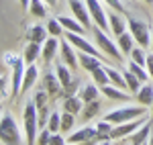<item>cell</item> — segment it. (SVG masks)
I'll return each instance as SVG.
<instances>
[{"instance_id":"9c48e42d","label":"cell","mask_w":153,"mask_h":145,"mask_svg":"<svg viewBox=\"0 0 153 145\" xmlns=\"http://www.w3.org/2000/svg\"><path fill=\"white\" fill-rule=\"evenodd\" d=\"M143 123H145V117L141 119H135V121H127V123H120V125H114L112 127V133H110V139H123V137H129L133 135L139 127H141Z\"/></svg>"},{"instance_id":"f35d334b","label":"cell","mask_w":153,"mask_h":145,"mask_svg":"<svg viewBox=\"0 0 153 145\" xmlns=\"http://www.w3.org/2000/svg\"><path fill=\"white\" fill-rule=\"evenodd\" d=\"M98 109H100V100H92V102H86V106L82 109V112H84L86 119H90V117H94L96 112H98Z\"/></svg>"},{"instance_id":"30bf717a","label":"cell","mask_w":153,"mask_h":145,"mask_svg":"<svg viewBox=\"0 0 153 145\" xmlns=\"http://www.w3.org/2000/svg\"><path fill=\"white\" fill-rule=\"evenodd\" d=\"M68 2H70V10L74 12V19H78L86 29H90L92 27V16H90L86 0H68Z\"/></svg>"},{"instance_id":"60d3db41","label":"cell","mask_w":153,"mask_h":145,"mask_svg":"<svg viewBox=\"0 0 153 145\" xmlns=\"http://www.w3.org/2000/svg\"><path fill=\"white\" fill-rule=\"evenodd\" d=\"M63 92H65V96H76V92H78V80L70 82V84L63 88Z\"/></svg>"},{"instance_id":"d6a6232c","label":"cell","mask_w":153,"mask_h":145,"mask_svg":"<svg viewBox=\"0 0 153 145\" xmlns=\"http://www.w3.org/2000/svg\"><path fill=\"white\" fill-rule=\"evenodd\" d=\"M47 129L51 133L61 131V115H57V112H51V115H49L47 117Z\"/></svg>"},{"instance_id":"7c38bea8","label":"cell","mask_w":153,"mask_h":145,"mask_svg":"<svg viewBox=\"0 0 153 145\" xmlns=\"http://www.w3.org/2000/svg\"><path fill=\"white\" fill-rule=\"evenodd\" d=\"M59 53H61V59L68 68H78L80 65V57L76 55V47L71 45L68 39H61V47H59Z\"/></svg>"},{"instance_id":"ffe728a7","label":"cell","mask_w":153,"mask_h":145,"mask_svg":"<svg viewBox=\"0 0 153 145\" xmlns=\"http://www.w3.org/2000/svg\"><path fill=\"white\" fill-rule=\"evenodd\" d=\"M78 57H80V65H82L86 72H90V74L102 65V63H100V57L90 55V53H82V51H80V55H78Z\"/></svg>"},{"instance_id":"ba28073f","label":"cell","mask_w":153,"mask_h":145,"mask_svg":"<svg viewBox=\"0 0 153 145\" xmlns=\"http://www.w3.org/2000/svg\"><path fill=\"white\" fill-rule=\"evenodd\" d=\"M96 141H98V131H96V127H82L80 131L68 135V143H74V145H80V143L94 145Z\"/></svg>"},{"instance_id":"7402d4cb","label":"cell","mask_w":153,"mask_h":145,"mask_svg":"<svg viewBox=\"0 0 153 145\" xmlns=\"http://www.w3.org/2000/svg\"><path fill=\"white\" fill-rule=\"evenodd\" d=\"M135 96H137V100H139V104L151 106V102H153V86L151 84H143Z\"/></svg>"},{"instance_id":"5b68a950","label":"cell","mask_w":153,"mask_h":145,"mask_svg":"<svg viewBox=\"0 0 153 145\" xmlns=\"http://www.w3.org/2000/svg\"><path fill=\"white\" fill-rule=\"evenodd\" d=\"M92 35H94V41L96 45L104 51L108 57H112V59H123V51L118 49V45H114L108 37H106V31L104 29H100V27H92Z\"/></svg>"},{"instance_id":"74e56055","label":"cell","mask_w":153,"mask_h":145,"mask_svg":"<svg viewBox=\"0 0 153 145\" xmlns=\"http://www.w3.org/2000/svg\"><path fill=\"white\" fill-rule=\"evenodd\" d=\"M71 127H74V112H63L61 115V133H68L71 131Z\"/></svg>"},{"instance_id":"484cf974","label":"cell","mask_w":153,"mask_h":145,"mask_svg":"<svg viewBox=\"0 0 153 145\" xmlns=\"http://www.w3.org/2000/svg\"><path fill=\"white\" fill-rule=\"evenodd\" d=\"M63 109L68 110V112H80L84 109V100L78 96H65V102H63Z\"/></svg>"},{"instance_id":"5bb4252c","label":"cell","mask_w":153,"mask_h":145,"mask_svg":"<svg viewBox=\"0 0 153 145\" xmlns=\"http://www.w3.org/2000/svg\"><path fill=\"white\" fill-rule=\"evenodd\" d=\"M108 25H110V31H112L117 37L123 35V33L127 31V27H129V23L123 19V14H120V12H117V10L108 14Z\"/></svg>"},{"instance_id":"83f0119b","label":"cell","mask_w":153,"mask_h":145,"mask_svg":"<svg viewBox=\"0 0 153 145\" xmlns=\"http://www.w3.org/2000/svg\"><path fill=\"white\" fill-rule=\"evenodd\" d=\"M29 12H31L33 16H37V19H43V16L47 14V4H45L43 0H31Z\"/></svg>"},{"instance_id":"8fae6325","label":"cell","mask_w":153,"mask_h":145,"mask_svg":"<svg viewBox=\"0 0 153 145\" xmlns=\"http://www.w3.org/2000/svg\"><path fill=\"white\" fill-rule=\"evenodd\" d=\"M65 39L70 41L74 47L78 49V51H82V53H90V55H96V57H100V53L96 51V47L88 41V39H84L80 33H71V31H65Z\"/></svg>"},{"instance_id":"ab89813d","label":"cell","mask_w":153,"mask_h":145,"mask_svg":"<svg viewBox=\"0 0 153 145\" xmlns=\"http://www.w3.org/2000/svg\"><path fill=\"white\" fill-rule=\"evenodd\" d=\"M51 131L49 129H43L41 133H39V137H37V145H49V141H51Z\"/></svg>"},{"instance_id":"1f68e13d","label":"cell","mask_w":153,"mask_h":145,"mask_svg":"<svg viewBox=\"0 0 153 145\" xmlns=\"http://www.w3.org/2000/svg\"><path fill=\"white\" fill-rule=\"evenodd\" d=\"M129 70L135 74V76H137L141 82H147V78H149V72H147V68H145V65H139L137 61H131V63H129Z\"/></svg>"},{"instance_id":"d4e9b609","label":"cell","mask_w":153,"mask_h":145,"mask_svg":"<svg viewBox=\"0 0 153 145\" xmlns=\"http://www.w3.org/2000/svg\"><path fill=\"white\" fill-rule=\"evenodd\" d=\"M102 90H98V84H86L82 94H80V98H82L84 102H92V100H98V94Z\"/></svg>"},{"instance_id":"11a10c76","label":"cell","mask_w":153,"mask_h":145,"mask_svg":"<svg viewBox=\"0 0 153 145\" xmlns=\"http://www.w3.org/2000/svg\"><path fill=\"white\" fill-rule=\"evenodd\" d=\"M143 145H147V143H143Z\"/></svg>"},{"instance_id":"bcb514c9","label":"cell","mask_w":153,"mask_h":145,"mask_svg":"<svg viewBox=\"0 0 153 145\" xmlns=\"http://www.w3.org/2000/svg\"><path fill=\"white\" fill-rule=\"evenodd\" d=\"M43 2H45L47 6H55V4H57V0H43Z\"/></svg>"},{"instance_id":"4fadbf2b","label":"cell","mask_w":153,"mask_h":145,"mask_svg":"<svg viewBox=\"0 0 153 145\" xmlns=\"http://www.w3.org/2000/svg\"><path fill=\"white\" fill-rule=\"evenodd\" d=\"M59 47H61V41H57V37H49L47 41L43 43V51H41L43 61H45V63H49V61L57 55V49Z\"/></svg>"},{"instance_id":"d6986e66","label":"cell","mask_w":153,"mask_h":145,"mask_svg":"<svg viewBox=\"0 0 153 145\" xmlns=\"http://www.w3.org/2000/svg\"><path fill=\"white\" fill-rule=\"evenodd\" d=\"M41 51H43L41 43H33V41H29V43L25 45V51H23L25 63H27V65H31V63H33V61L41 55Z\"/></svg>"},{"instance_id":"6da1fadb","label":"cell","mask_w":153,"mask_h":145,"mask_svg":"<svg viewBox=\"0 0 153 145\" xmlns=\"http://www.w3.org/2000/svg\"><path fill=\"white\" fill-rule=\"evenodd\" d=\"M4 63H8L12 68V84H10V96L16 98L23 90V76H25V57L23 55H12V53H4Z\"/></svg>"},{"instance_id":"ac0fdd59","label":"cell","mask_w":153,"mask_h":145,"mask_svg":"<svg viewBox=\"0 0 153 145\" xmlns=\"http://www.w3.org/2000/svg\"><path fill=\"white\" fill-rule=\"evenodd\" d=\"M135 43H137V41H135V37L131 35V31L129 33L125 31V33L118 35V39H117V45H118V49L123 51V55H131V51L135 49Z\"/></svg>"},{"instance_id":"277c9868","label":"cell","mask_w":153,"mask_h":145,"mask_svg":"<svg viewBox=\"0 0 153 145\" xmlns=\"http://www.w3.org/2000/svg\"><path fill=\"white\" fill-rule=\"evenodd\" d=\"M147 115V110L143 104L139 106H120V109H114L106 115L104 119L112 125H120V123H127V121H135V119H141Z\"/></svg>"},{"instance_id":"7dc6e473","label":"cell","mask_w":153,"mask_h":145,"mask_svg":"<svg viewBox=\"0 0 153 145\" xmlns=\"http://www.w3.org/2000/svg\"><path fill=\"white\" fill-rule=\"evenodd\" d=\"M21 4H23V6H29V4H31V0H21Z\"/></svg>"},{"instance_id":"681fc988","label":"cell","mask_w":153,"mask_h":145,"mask_svg":"<svg viewBox=\"0 0 153 145\" xmlns=\"http://www.w3.org/2000/svg\"><path fill=\"white\" fill-rule=\"evenodd\" d=\"M151 49H153V27H151Z\"/></svg>"},{"instance_id":"7a4b0ae2","label":"cell","mask_w":153,"mask_h":145,"mask_svg":"<svg viewBox=\"0 0 153 145\" xmlns=\"http://www.w3.org/2000/svg\"><path fill=\"white\" fill-rule=\"evenodd\" d=\"M23 125H25V139H27V145H35L37 127H39V109H37L35 102H27V104H25Z\"/></svg>"},{"instance_id":"816d5d0a","label":"cell","mask_w":153,"mask_h":145,"mask_svg":"<svg viewBox=\"0 0 153 145\" xmlns=\"http://www.w3.org/2000/svg\"><path fill=\"white\" fill-rule=\"evenodd\" d=\"M143 2H147V4H153V0H143Z\"/></svg>"},{"instance_id":"f5cc1de1","label":"cell","mask_w":153,"mask_h":145,"mask_svg":"<svg viewBox=\"0 0 153 145\" xmlns=\"http://www.w3.org/2000/svg\"><path fill=\"white\" fill-rule=\"evenodd\" d=\"M151 117H153V102H151Z\"/></svg>"},{"instance_id":"db71d44e","label":"cell","mask_w":153,"mask_h":145,"mask_svg":"<svg viewBox=\"0 0 153 145\" xmlns=\"http://www.w3.org/2000/svg\"><path fill=\"white\" fill-rule=\"evenodd\" d=\"M70 145H74V143H70ZM84 145H90V143H84Z\"/></svg>"},{"instance_id":"b9f144b4","label":"cell","mask_w":153,"mask_h":145,"mask_svg":"<svg viewBox=\"0 0 153 145\" xmlns=\"http://www.w3.org/2000/svg\"><path fill=\"white\" fill-rule=\"evenodd\" d=\"M68 143V139H63L59 133H53L51 135V141H49V145H65Z\"/></svg>"},{"instance_id":"f546056e","label":"cell","mask_w":153,"mask_h":145,"mask_svg":"<svg viewBox=\"0 0 153 145\" xmlns=\"http://www.w3.org/2000/svg\"><path fill=\"white\" fill-rule=\"evenodd\" d=\"M92 80H94V84H98L100 88L106 84H110V78H108V72H106V68H98V70H94L92 72Z\"/></svg>"},{"instance_id":"3957f363","label":"cell","mask_w":153,"mask_h":145,"mask_svg":"<svg viewBox=\"0 0 153 145\" xmlns=\"http://www.w3.org/2000/svg\"><path fill=\"white\" fill-rule=\"evenodd\" d=\"M0 139L4 145H23V133L19 131V125L12 119V115H2L0 119Z\"/></svg>"},{"instance_id":"4dcf8cb0","label":"cell","mask_w":153,"mask_h":145,"mask_svg":"<svg viewBox=\"0 0 153 145\" xmlns=\"http://www.w3.org/2000/svg\"><path fill=\"white\" fill-rule=\"evenodd\" d=\"M106 72H108V78H110V84H114L117 88H127V82H125V76L112 68L106 65Z\"/></svg>"},{"instance_id":"8d00e7d4","label":"cell","mask_w":153,"mask_h":145,"mask_svg":"<svg viewBox=\"0 0 153 145\" xmlns=\"http://www.w3.org/2000/svg\"><path fill=\"white\" fill-rule=\"evenodd\" d=\"M47 92L45 90H39L35 94V98H33V102L37 104V109H39V112H41V117H43V112H45V100H47Z\"/></svg>"},{"instance_id":"52a82bcc","label":"cell","mask_w":153,"mask_h":145,"mask_svg":"<svg viewBox=\"0 0 153 145\" xmlns=\"http://www.w3.org/2000/svg\"><path fill=\"white\" fill-rule=\"evenodd\" d=\"M86 4H88V10H90V16H92V21H94L96 27H100V29H110V25H108V16H106L104 12V6H102V2L100 0H86Z\"/></svg>"},{"instance_id":"d590c367","label":"cell","mask_w":153,"mask_h":145,"mask_svg":"<svg viewBox=\"0 0 153 145\" xmlns=\"http://www.w3.org/2000/svg\"><path fill=\"white\" fill-rule=\"evenodd\" d=\"M47 31H49V35H51V37H61V35H65V29H63V25L59 23V21H49Z\"/></svg>"},{"instance_id":"7bdbcfd3","label":"cell","mask_w":153,"mask_h":145,"mask_svg":"<svg viewBox=\"0 0 153 145\" xmlns=\"http://www.w3.org/2000/svg\"><path fill=\"white\" fill-rule=\"evenodd\" d=\"M104 2L108 4V6H110V8H112V10H117V12H123V10H125L120 0H104Z\"/></svg>"},{"instance_id":"e575fe53","label":"cell","mask_w":153,"mask_h":145,"mask_svg":"<svg viewBox=\"0 0 153 145\" xmlns=\"http://www.w3.org/2000/svg\"><path fill=\"white\" fill-rule=\"evenodd\" d=\"M131 61H137L139 65H147V55H145V47H135L131 51Z\"/></svg>"},{"instance_id":"8992f818","label":"cell","mask_w":153,"mask_h":145,"mask_svg":"<svg viewBox=\"0 0 153 145\" xmlns=\"http://www.w3.org/2000/svg\"><path fill=\"white\" fill-rule=\"evenodd\" d=\"M129 31L141 47L151 45V29L147 27V23H143L139 19H129Z\"/></svg>"},{"instance_id":"c3c4849f","label":"cell","mask_w":153,"mask_h":145,"mask_svg":"<svg viewBox=\"0 0 153 145\" xmlns=\"http://www.w3.org/2000/svg\"><path fill=\"white\" fill-rule=\"evenodd\" d=\"M147 145H153V131H151V137H149V141H147Z\"/></svg>"},{"instance_id":"2e32d148","label":"cell","mask_w":153,"mask_h":145,"mask_svg":"<svg viewBox=\"0 0 153 145\" xmlns=\"http://www.w3.org/2000/svg\"><path fill=\"white\" fill-rule=\"evenodd\" d=\"M61 82L57 80V74H45V92L49 94V98H57V94H61Z\"/></svg>"},{"instance_id":"4316f807","label":"cell","mask_w":153,"mask_h":145,"mask_svg":"<svg viewBox=\"0 0 153 145\" xmlns=\"http://www.w3.org/2000/svg\"><path fill=\"white\" fill-rule=\"evenodd\" d=\"M123 76H125V82H127V88H129L131 92H135V94H137L143 82H141V80H139V78H137V76H135L133 72H131V70H125V72H123Z\"/></svg>"},{"instance_id":"603a6c76","label":"cell","mask_w":153,"mask_h":145,"mask_svg":"<svg viewBox=\"0 0 153 145\" xmlns=\"http://www.w3.org/2000/svg\"><path fill=\"white\" fill-rule=\"evenodd\" d=\"M37 78H39V72H37V68L31 63V65H27V70H25V76H23V90L21 92H27L31 86L37 82Z\"/></svg>"},{"instance_id":"836d02e7","label":"cell","mask_w":153,"mask_h":145,"mask_svg":"<svg viewBox=\"0 0 153 145\" xmlns=\"http://www.w3.org/2000/svg\"><path fill=\"white\" fill-rule=\"evenodd\" d=\"M55 74H57V80L61 82L63 88L71 82V74H70V70H68V65H57V68H55Z\"/></svg>"},{"instance_id":"f6af8a7d","label":"cell","mask_w":153,"mask_h":145,"mask_svg":"<svg viewBox=\"0 0 153 145\" xmlns=\"http://www.w3.org/2000/svg\"><path fill=\"white\" fill-rule=\"evenodd\" d=\"M2 98H6V74L2 72Z\"/></svg>"},{"instance_id":"9a60e30c","label":"cell","mask_w":153,"mask_h":145,"mask_svg":"<svg viewBox=\"0 0 153 145\" xmlns=\"http://www.w3.org/2000/svg\"><path fill=\"white\" fill-rule=\"evenodd\" d=\"M149 137H151V121H145L135 133L131 135V143L133 145H143L145 141H149Z\"/></svg>"},{"instance_id":"f1b7e54d","label":"cell","mask_w":153,"mask_h":145,"mask_svg":"<svg viewBox=\"0 0 153 145\" xmlns=\"http://www.w3.org/2000/svg\"><path fill=\"white\" fill-rule=\"evenodd\" d=\"M96 131H98V141H108L110 139V133H112V123H108L104 119L102 123L96 125Z\"/></svg>"},{"instance_id":"cb8c5ba5","label":"cell","mask_w":153,"mask_h":145,"mask_svg":"<svg viewBox=\"0 0 153 145\" xmlns=\"http://www.w3.org/2000/svg\"><path fill=\"white\" fill-rule=\"evenodd\" d=\"M100 90H102V94H104L106 98H110V100H129V96L123 92V88H120V90H117V88H114V84H112V86L106 84V86H102Z\"/></svg>"},{"instance_id":"f907efd6","label":"cell","mask_w":153,"mask_h":145,"mask_svg":"<svg viewBox=\"0 0 153 145\" xmlns=\"http://www.w3.org/2000/svg\"><path fill=\"white\" fill-rule=\"evenodd\" d=\"M102 145H118V143H108V141H104V143H102Z\"/></svg>"},{"instance_id":"44dd1931","label":"cell","mask_w":153,"mask_h":145,"mask_svg":"<svg viewBox=\"0 0 153 145\" xmlns=\"http://www.w3.org/2000/svg\"><path fill=\"white\" fill-rule=\"evenodd\" d=\"M57 21L63 25V29H65V31H71V33H80V35H82L84 31H86V27H84V25L80 23L78 19H70V16H59Z\"/></svg>"},{"instance_id":"ee69618b","label":"cell","mask_w":153,"mask_h":145,"mask_svg":"<svg viewBox=\"0 0 153 145\" xmlns=\"http://www.w3.org/2000/svg\"><path fill=\"white\" fill-rule=\"evenodd\" d=\"M145 68H147V72H149V78L153 80V53L147 55V65H145Z\"/></svg>"},{"instance_id":"e0dca14e","label":"cell","mask_w":153,"mask_h":145,"mask_svg":"<svg viewBox=\"0 0 153 145\" xmlns=\"http://www.w3.org/2000/svg\"><path fill=\"white\" fill-rule=\"evenodd\" d=\"M47 29L45 27H41V25H33V27H29V31H27V39L29 41H33V43H45L49 37H47Z\"/></svg>"}]
</instances>
